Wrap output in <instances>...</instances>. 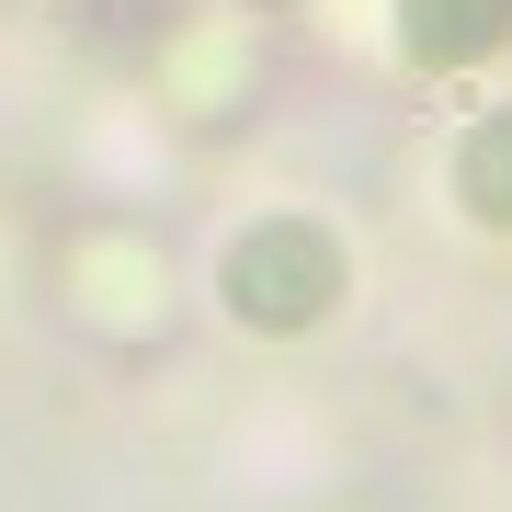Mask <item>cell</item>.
<instances>
[{
  "label": "cell",
  "instance_id": "3957f363",
  "mask_svg": "<svg viewBox=\"0 0 512 512\" xmlns=\"http://www.w3.org/2000/svg\"><path fill=\"white\" fill-rule=\"evenodd\" d=\"M456 194H467L478 228H512V103L467 126V148H456Z\"/></svg>",
  "mask_w": 512,
  "mask_h": 512
},
{
  "label": "cell",
  "instance_id": "6da1fadb",
  "mask_svg": "<svg viewBox=\"0 0 512 512\" xmlns=\"http://www.w3.org/2000/svg\"><path fill=\"white\" fill-rule=\"evenodd\" d=\"M330 296H342V251L308 228V217H274L228 251V308L251 330H308Z\"/></svg>",
  "mask_w": 512,
  "mask_h": 512
},
{
  "label": "cell",
  "instance_id": "7a4b0ae2",
  "mask_svg": "<svg viewBox=\"0 0 512 512\" xmlns=\"http://www.w3.org/2000/svg\"><path fill=\"white\" fill-rule=\"evenodd\" d=\"M399 46L421 69H478L512 46V0H399Z\"/></svg>",
  "mask_w": 512,
  "mask_h": 512
}]
</instances>
